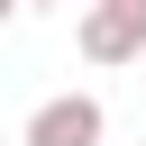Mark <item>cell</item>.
Segmentation results:
<instances>
[{
    "mask_svg": "<svg viewBox=\"0 0 146 146\" xmlns=\"http://www.w3.org/2000/svg\"><path fill=\"white\" fill-rule=\"evenodd\" d=\"M100 137H110V110H100L91 91H55V100H36L27 128H18V146H100Z\"/></svg>",
    "mask_w": 146,
    "mask_h": 146,
    "instance_id": "obj_2",
    "label": "cell"
},
{
    "mask_svg": "<svg viewBox=\"0 0 146 146\" xmlns=\"http://www.w3.org/2000/svg\"><path fill=\"white\" fill-rule=\"evenodd\" d=\"M27 9H64V0H27Z\"/></svg>",
    "mask_w": 146,
    "mask_h": 146,
    "instance_id": "obj_4",
    "label": "cell"
},
{
    "mask_svg": "<svg viewBox=\"0 0 146 146\" xmlns=\"http://www.w3.org/2000/svg\"><path fill=\"white\" fill-rule=\"evenodd\" d=\"M73 46L91 64H146V0H82Z\"/></svg>",
    "mask_w": 146,
    "mask_h": 146,
    "instance_id": "obj_1",
    "label": "cell"
},
{
    "mask_svg": "<svg viewBox=\"0 0 146 146\" xmlns=\"http://www.w3.org/2000/svg\"><path fill=\"white\" fill-rule=\"evenodd\" d=\"M18 9H27V0H0V27H9V18H18Z\"/></svg>",
    "mask_w": 146,
    "mask_h": 146,
    "instance_id": "obj_3",
    "label": "cell"
}]
</instances>
